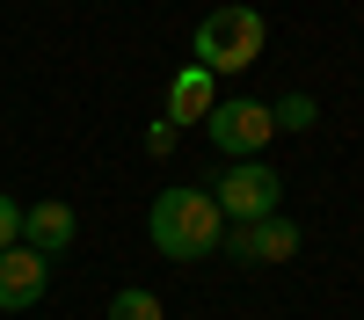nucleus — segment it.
<instances>
[{
	"instance_id": "obj_1",
	"label": "nucleus",
	"mask_w": 364,
	"mask_h": 320,
	"mask_svg": "<svg viewBox=\"0 0 364 320\" xmlns=\"http://www.w3.org/2000/svg\"><path fill=\"white\" fill-rule=\"evenodd\" d=\"M219 204H211L204 182H175L154 197V211H146V241H154L168 262H204V255H219Z\"/></svg>"
},
{
	"instance_id": "obj_2",
	"label": "nucleus",
	"mask_w": 364,
	"mask_h": 320,
	"mask_svg": "<svg viewBox=\"0 0 364 320\" xmlns=\"http://www.w3.org/2000/svg\"><path fill=\"white\" fill-rule=\"evenodd\" d=\"M262 51H269V15L248 8V0H226V8H211V15L190 29V66H204L211 80L248 73Z\"/></svg>"
},
{
	"instance_id": "obj_3",
	"label": "nucleus",
	"mask_w": 364,
	"mask_h": 320,
	"mask_svg": "<svg viewBox=\"0 0 364 320\" xmlns=\"http://www.w3.org/2000/svg\"><path fill=\"white\" fill-rule=\"evenodd\" d=\"M277 197H284V175L269 160H226L211 175V204H219L226 226H255V219H277Z\"/></svg>"
},
{
	"instance_id": "obj_4",
	"label": "nucleus",
	"mask_w": 364,
	"mask_h": 320,
	"mask_svg": "<svg viewBox=\"0 0 364 320\" xmlns=\"http://www.w3.org/2000/svg\"><path fill=\"white\" fill-rule=\"evenodd\" d=\"M204 131H211V153H226V160H262V145L277 138L269 102H255V95H219L211 116H204Z\"/></svg>"
},
{
	"instance_id": "obj_5",
	"label": "nucleus",
	"mask_w": 364,
	"mask_h": 320,
	"mask_svg": "<svg viewBox=\"0 0 364 320\" xmlns=\"http://www.w3.org/2000/svg\"><path fill=\"white\" fill-rule=\"evenodd\" d=\"M299 241H306V233H299L284 211H277V219H255V226H226V233H219V248H226L233 262H248V270H255V262H291Z\"/></svg>"
},
{
	"instance_id": "obj_6",
	"label": "nucleus",
	"mask_w": 364,
	"mask_h": 320,
	"mask_svg": "<svg viewBox=\"0 0 364 320\" xmlns=\"http://www.w3.org/2000/svg\"><path fill=\"white\" fill-rule=\"evenodd\" d=\"M51 291V262L37 248H0V313H29Z\"/></svg>"
},
{
	"instance_id": "obj_7",
	"label": "nucleus",
	"mask_w": 364,
	"mask_h": 320,
	"mask_svg": "<svg viewBox=\"0 0 364 320\" xmlns=\"http://www.w3.org/2000/svg\"><path fill=\"white\" fill-rule=\"evenodd\" d=\"M80 241V211L66 197H44V204H22V248H37L44 262H58Z\"/></svg>"
},
{
	"instance_id": "obj_8",
	"label": "nucleus",
	"mask_w": 364,
	"mask_h": 320,
	"mask_svg": "<svg viewBox=\"0 0 364 320\" xmlns=\"http://www.w3.org/2000/svg\"><path fill=\"white\" fill-rule=\"evenodd\" d=\"M211 102H219V80H211L204 66H182V73L168 80V102H161V116L182 131V124H204V116H211Z\"/></svg>"
},
{
	"instance_id": "obj_9",
	"label": "nucleus",
	"mask_w": 364,
	"mask_h": 320,
	"mask_svg": "<svg viewBox=\"0 0 364 320\" xmlns=\"http://www.w3.org/2000/svg\"><path fill=\"white\" fill-rule=\"evenodd\" d=\"M269 124H277V131H314L321 124V102L306 95V87H291V95L269 102Z\"/></svg>"
},
{
	"instance_id": "obj_10",
	"label": "nucleus",
	"mask_w": 364,
	"mask_h": 320,
	"mask_svg": "<svg viewBox=\"0 0 364 320\" xmlns=\"http://www.w3.org/2000/svg\"><path fill=\"white\" fill-rule=\"evenodd\" d=\"M102 320H168V306H161L146 284H124V291H117V299L102 306Z\"/></svg>"
},
{
	"instance_id": "obj_11",
	"label": "nucleus",
	"mask_w": 364,
	"mask_h": 320,
	"mask_svg": "<svg viewBox=\"0 0 364 320\" xmlns=\"http://www.w3.org/2000/svg\"><path fill=\"white\" fill-rule=\"evenodd\" d=\"M0 248H22V204L0 189Z\"/></svg>"
},
{
	"instance_id": "obj_12",
	"label": "nucleus",
	"mask_w": 364,
	"mask_h": 320,
	"mask_svg": "<svg viewBox=\"0 0 364 320\" xmlns=\"http://www.w3.org/2000/svg\"><path fill=\"white\" fill-rule=\"evenodd\" d=\"M146 153H175V124H168V116H154V124H146Z\"/></svg>"
}]
</instances>
